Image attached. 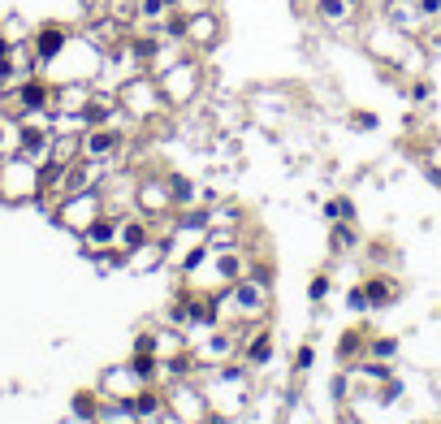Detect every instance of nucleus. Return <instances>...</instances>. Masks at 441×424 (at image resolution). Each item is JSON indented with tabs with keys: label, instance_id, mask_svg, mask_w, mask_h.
Listing matches in <instances>:
<instances>
[{
	"label": "nucleus",
	"instance_id": "nucleus-15",
	"mask_svg": "<svg viewBox=\"0 0 441 424\" xmlns=\"http://www.w3.org/2000/svg\"><path fill=\"white\" fill-rule=\"evenodd\" d=\"M368 329H346L342 334V342H338V364L342 368H355L359 359H368Z\"/></svg>",
	"mask_w": 441,
	"mask_h": 424
},
{
	"label": "nucleus",
	"instance_id": "nucleus-12",
	"mask_svg": "<svg viewBox=\"0 0 441 424\" xmlns=\"http://www.w3.org/2000/svg\"><path fill=\"white\" fill-rule=\"evenodd\" d=\"M78 243H83V255H91V260L108 247H117V217L113 212H100V217L78 234Z\"/></svg>",
	"mask_w": 441,
	"mask_h": 424
},
{
	"label": "nucleus",
	"instance_id": "nucleus-8",
	"mask_svg": "<svg viewBox=\"0 0 441 424\" xmlns=\"http://www.w3.org/2000/svg\"><path fill=\"white\" fill-rule=\"evenodd\" d=\"M78 143H83V156H87V161H104L108 169L122 165L126 134H122L117 126H87V130L78 134Z\"/></svg>",
	"mask_w": 441,
	"mask_h": 424
},
{
	"label": "nucleus",
	"instance_id": "nucleus-17",
	"mask_svg": "<svg viewBox=\"0 0 441 424\" xmlns=\"http://www.w3.org/2000/svg\"><path fill=\"white\" fill-rule=\"evenodd\" d=\"M100 407H104V394H100V390H78V394H74V415H78V420H91V424H95Z\"/></svg>",
	"mask_w": 441,
	"mask_h": 424
},
{
	"label": "nucleus",
	"instance_id": "nucleus-25",
	"mask_svg": "<svg viewBox=\"0 0 441 424\" xmlns=\"http://www.w3.org/2000/svg\"><path fill=\"white\" fill-rule=\"evenodd\" d=\"M415 9L424 22H441V0H415Z\"/></svg>",
	"mask_w": 441,
	"mask_h": 424
},
{
	"label": "nucleus",
	"instance_id": "nucleus-10",
	"mask_svg": "<svg viewBox=\"0 0 441 424\" xmlns=\"http://www.w3.org/2000/svg\"><path fill=\"white\" fill-rule=\"evenodd\" d=\"M70 39H74V31H70L65 22H43V26H35V31H31V48H35V57H39V70H48L52 61H57Z\"/></svg>",
	"mask_w": 441,
	"mask_h": 424
},
{
	"label": "nucleus",
	"instance_id": "nucleus-3",
	"mask_svg": "<svg viewBox=\"0 0 441 424\" xmlns=\"http://www.w3.org/2000/svg\"><path fill=\"white\" fill-rule=\"evenodd\" d=\"M160 91L164 100H169V109H191V104L199 100L203 91V61L195 57V52H186L182 61H174L169 70H160Z\"/></svg>",
	"mask_w": 441,
	"mask_h": 424
},
{
	"label": "nucleus",
	"instance_id": "nucleus-13",
	"mask_svg": "<svg viewBox=\"0 0 441 424\" xmlns=\"http://www.w3.org/2000/svg\"><path fill=\"white\" fill-rule=\"evenodd\" d=\"M152 234H156V226L143 217V212H126V217H117V247H122L126 255L139 251Z\"/></svg>",
	"mask_w": 441,
	"mask_h": 424
},
{
	"label": "nucleus",
	"instance_id": "nucleus-4",
	"mask_svg": "<svg viewBox=\"0 0 441 424\" xmlns=\"http://www.w3.org/2000/svg\"><path fill=\"white\" fill-rule=\"evenodd\" d=\"M134 212H143L152 226L174 221L178 203H174L169 178H164V174H139V182H134Z\"/></svg>",
	"mask_w": 441,
	"mask_h": 424
},
{
	"label": "nucleus",
	"instance_id": "nucleus-19",
	"mask_svg": "<svg viewBox=\"0 0 441 424\" xmlns=\"http://www.w3.org/2000/svg\"><path fill=\"white\" fill-rule=\"evenodd\" d=\"M324 217L329 221H355V203L346 195H334V199H324Z\"/></svg>",
	"mask_w": 441,
	"mask_h": 424
},
{
	"label": "nucleus",
	"instance_id": "nucleus-20",
	"mask_svg": "<svg viewBox=\"0 0 441 424\" xmlns=\"http://www.w3.org/2000/svg\"><path fill=\"white\" fill-rule=\"evenodd\" d=\"M134 9L139 0H108V18H117L122 26H134Z\"/></svg>",
	"mask_w": 441,
	"mask_h": 424
},
{
	"label": "nucleus",
	"instance_id": "nucleus-18",
	"mask_svg": "<svg viewBox=\"0 0 441 424\" xmlns=\"http://www.w3.org/2000/svg\"><path fill=\"white\" fill-rule=\"evenodd\" d=\"M394 355H398V338H390V334H372V338H368V359L390 364Z\"/></svg>",
	"mask_w": 441,
	"mask_h": 424
},
{
	"label": "nucleus",
	"instance_id": "nucleus-6",
	"mask_svg": "<svg viewBox=\"0 0 441 424\" xmlns=\"http://www.w3.org/2000/svg\"><path fill=\"white\" fill-rule=\"evenodd\" d=\"M104 212V195H100V186L95 191H78V195H65V199H57V208L48 212L52 217V226H61L65 234H83L95 217Z\"/></svg>",
	"mask_w": 441,
	"mask_h": 424
},
{
	"label": "nucleus",
	"instance_id": "nucleus-11",
	"mask_svg": "<svg viewBox=\"0 0 441 424\" xmlns=\"http://www.w3.org/2000/svg\"><path fill=\"white\" fill-rule=\"evenodd\" d=\"M272 329H264V325H247L243 329V351H238V368H264L268 359H272Z\"/></svg>",
	"mask_w": 441,
	"mask_h": 424
},
{
	"label": "nucleus",
	"instance_id": "nucleus-31",
	"mask_svg": "<svg viewBox=\"0 0 441 424\" xmlns=\"http://www.w3.org/2000/svg\"><path fill=\"white\" fill-rule=\"evenodd\" d=\"M437 316H441V307H437Z\"/></svg>",
	"mask_w": 441,
	"mask_h": 424
},
{
	"label": "nucleus",
	"instance_id": "nucleus-28",
	"mask_svg": "<svg viewBox=\"0 0 441 424\" xmlns=\"http://www.w3.org/2000/svg\"><path fill=\"white\" fill-rule=\"evenodd\" d=\"M351 126H359V130H376V113H351Z\"/></svg>",
	"mask_w": 441,
	"mask_h": 424
},
{
	"label": "nucleus",
	"instance_id": "nucleus-27",
	"mask_svg": "<svg viewBox=\"0 0 441 424\" xmlns=\"http://www.w3.org/2000/svg\"><path fill=\"white\" fill-rule=\"evenodd\" d=\"M346 307H351V312H363V307H368V295H363V282H359V286H351V295H346Z\"/></svg>",
	"mask_w": 441,
	"mask_h": 424
},
{
	"label": "nucleus",
	"instance_id": "nucleus-2",
	"mask_svg": "<svg viewBox=\"0 0 441 424\" xmlns=\"http://www.w3.org/2000/svg\"><path fill=\"white\" fill-rule=\"evenodd\" d=\"M39 165L22 152L0 156V203H39Z\"/></svg>",
	"mask_w": 441,
	"mask_h": 424
},
{
	"label": "nucleus",
	"instance_id": "nucleus-9",
	"mask_svg": "<svg viewBox=\"0 0 441 424\" xmlns=\"http://www.w3.org/2000/svg\"><path fill=\"white\" fill-rule=\"evenodd\" d=\"M147 386H152V381H143V377L134 373L130 359H126V364H113V368H104L100 381H95V390H100L108 403H134Z\"/></svg>",
	"mask_w": 441,
	"mask_h": 424
},
{
	"label": "nucleus",
	"instance_id": "nucleus-22",
	"mask_svg": "<svg viewBox=\"0 0 441 424\" xmlns=\"http://www.w3.org/2000/svg\"><path fill=\"white\" fill-rule=\"evenodd\" d=\"M312 364H316V342H303L294 351V373H312Z\"/></svg>",
	"mask_w": 441,
	"mask_h": 424
},
{
	"label": "nucleus",
	"instance_id": "nucleus-21",
	"mask_svg": "<svg viewBox=\"0 0 441 424\" xmlns=\"http://www.w3.org/2000/svg\"><path fill=\"white\" fill-rule=\"evenodd\" d=\"M9 152H18V122L0 117V156H9Z\"/></svg>",
	"mask_w": 441,
	"mask_h": 424
},
{
	"label": "nucleus",
	"instance_id": "nucleus-24",
	"mask_svg": "<svg viewBox=\"0 0 441 424\" xmlns=\"http://www.w3.org/2000/svg\"><path fill=\"white\" fill-rule=\"evenodd\" d=\"M307 299H312V303H324V299H329V273H316V277H312Z\"/></svg>",
	"mask_w": 441,
	"mask_h": 424
},
{
	"label": "nucleus",
	"instance_id": "nucleus-23",
	"mask_svg": "<svg viewBox=\"0 0 441 424\" xmlns=\"http://www.w3.org/2000/svg\"><path fill=\"white\" fill-rule=\"evenodd\" d=\"M351 381H355L351 368H342V373L334 377V386H329V390H334V398H338V403H346V398H351Z\"/></svg>",
	"mask_w": 441,
	"mask_h": 424
},
{
	"label": "nucleus",
	"instance_id": "nucleus-16",
	"mask_svg": "<svg viewBox=\"0 0 441 424\" xmlns=\"http://www.w3.org/2000/svg\"><path fill=\"white\" fill-rule=\"evenodd\" d=\"M355 247H359L355 221H334V226H329V251H338V255H346V251H355Z\"/></svg>",
	"mask_w": 441,
	"mask_h": 424
},
{
	"label": "nucleus",
	"instance_id": "nucleus-26",
	"mask_svg": "<svg viewBox=\"0 0 441 424\" xmlns=\"http://www.w3.org/2000/svg\"><path fill=\"white\" fill-rule=\"evenodd\" d=\"M407 95H411V100H415V104H424V100H428V95H432V87H428V83H424V78H411V83H407Z\"/></svg>",
	"mask_w": 441,
	"mask_h": 424
},
{
	"label": "nucleus",
	"instance_id": "nucleus-29",
	"mask_svg": "<svg viewBox=\"0 0 441 424\" xmlns=\"http://www.w3.org/2000/svg\"><path fill=\"white\" fill-rule=\"evenodd\" d=\"M182 14H195V9H212V0H178Z\"/></svg>",
	"mask_w": 441,
	"mask_h": 424
},
{
	"label": "nucleus",
	"instance_id": "nucleus-7",
	"mask_svg": "<svg viewBox=\"0 0 441 424\" xmlns=\"http://www.w3.org/2000/svg\"><path fill=\"white\" fill-rule=\"evenodd\" d=\"M220 39H225V22H220L216 9L182 14V43H186V52H195V57H208V52L220 48Z\"/></svg>",
	"mask_w": 441,
	"mask_h": 424
},
{
	"label": "nucleus",
	"instance_id": "nucleus-1",
	"mask_svg": "<svg viewBox=\"0 0 441 424\" xmlns=\"http://www.w3.org/2000/svg\"><path fill=\"white\" fill-rule=\"evenodd\" d=\"M117 100H122V109L130 113V122H134L139 130L160 126L164 117L174 113V109H169V100H164V91H160V78H156V74H147V70L126 74V78L117 83Z\"/></svg>",
	"mask_w": 441,
	"mask_h": 424
},
{
	"label": "nucleus",
	"instance_id": "nucleus-14",
	"mask_svg": "<svg viewBox=\"0 0 441 424\" xmlns=\"http://www.w3.org/2000/svg\"><path fill=\"white\" fill-rule=\"evenodd\" d=\"M363 295H368V307H394L398 295H403V286L394 277H385V273H372L363 282Z\"/></svg>",
	"mask_w": 441,
	"mask_h": 424
},
{
	"label": "nucleus",
	"instance_id": "nucleus-30",
	"mask_svg": "<svg viewBox=\"0 0 441 424\" xmlns=\"http://www.w3.org/2000/svg\"><path fill=\"white\" fill-rule=\"evenodd\" d=\"M424 43H428L432 52H441V22H432V31L424 35Z\"/></svg>",
	"mask_w": 441,
	"mask_h": 424
},
{
	"label": "nucleus",
	"instance_id": "nucleus-5",
	"mask_svg": "<svg viewBox=\"0 0 441 424\" xmlns=\"http://www.w3.org/2000/svg\"><path fill=\"white\" fill-rule=\"evenodd\" d=\"M160 390H164V411H174L182 424H203V420L212 415L208 394H203V386H199L195 377H178V381L160 386Z\"/></svg>",
	"mask_w": 441,
	"mask_h": 424
}]
</instances>
